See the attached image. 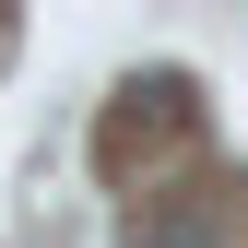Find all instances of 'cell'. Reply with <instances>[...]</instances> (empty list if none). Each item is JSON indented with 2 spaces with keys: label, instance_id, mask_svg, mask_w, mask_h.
<instances>
[]
</instances>
